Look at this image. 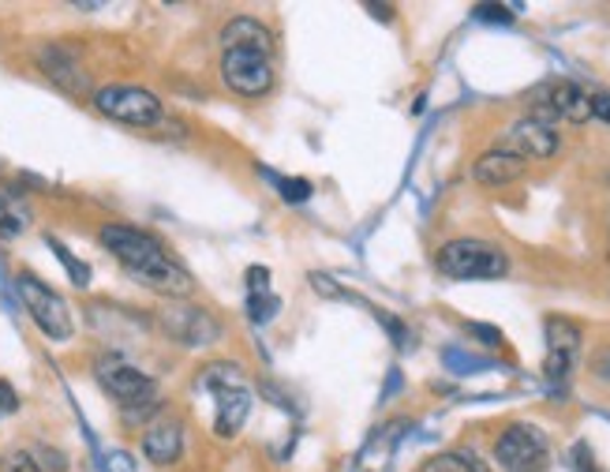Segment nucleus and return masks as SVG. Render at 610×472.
Masks as SVG:
<instances>
[{
    "instance_id": "f257e3e1",
    "label": "nucleus",
    "mask_w": 610,
    "mask_h": 472,
    "mask_svg": "<svg viewBox=\"0 0 610 472\" xmlns=\"http://www.w3.org/2000/svg\"><path fill=\"white\" fill-rule=\"evenodd\" d=\"M98 240H101V248L113 251V256L128 266V274L139 277L147 289H154L169 300H188L191 297V289H195L191 274L176 263L173 256H169L165 244H161L158 236L135 229V225L113 222V225H101Z\"/></svg>"
},
{
    "instance_id": "f03ea898",
    "label": "nucleus",
    "mask_w": 610,
    "mask_h": 472,
    "mask_svg": "<svg viewBox=\"0 0 610 472\" xmlns=\"http://www.w3.org/2000/svg\"><path fill=\"white\" fill-rule=\"evenodd\" d=\"M435 263L446 277H457V282L502 277L506 270H510V259H506L502 248H495V244H487V240H472V236L443 244L438 256H435Z\"/></svg>"
},
{
    "instance_id": "7ed1b4c3",
    "label": "nucleus",
    "mask_w": 610,
    "mask_h": 472,
    "mask_svg": "<svg viewBox=\"0 0 610 472\" xmlns=\"http://www.w3.org/2000/svg\"><path fill=\"white\" fill-rule=\"evenodd\" d=\"M528 105H532V113H528L532 121L550 124V128H555V121H570V124L592 121V95L570 79L539 83L528 95Z\"/></svg>"
},
{
    "instance_id": "20e7f679",
    "label": "nucleus",
    "mask_w": 610,
    "mask_h": 472,
    "mask_svg": "<svg viewBox=\"0 0 610 472\" xmlns=\"http://www.w3.org/2000/svg\"><path fill=\"white\" fill-rule=\"evenodd\" d=\"M15 289H20V300L27 303L34 326H38L46 337H53V341H67L75 331L72 323V308H67V300L61 293H53L46 282H38L34 274H20L15 277Z\"/></svg>"
},
{
    "instance_id": "39448f33",
    "label": "nucleus",
    "mask_w": 610,
    "mask_h": 472,
    "mask_svg": "<svg viewBox=\"0 0 610 472\" xmlns=\"http://www.w3.org/2000/svg\"><path fill=\"white\" fill-rule=\"evenodd\" d=\"M95 105L109 121L132 124V128H150V124H158L161 116H165L158 95H150V90H142V87H124V83L101 87L95 95Z\"/></svg>"
},
{
    "instance_id": "423d86ee",
    "label": "nucleus",
    "mask_w": 610,
    "mask_h": 472,
    "mask_svg": "<svg viewBox=\"0 0 610 472\" xmlns=\"http://www.w3.org/2000/svg\"><path fill=\"white\" fill-rule=\"evenodd\" d=\"M495 461L506 472H544L550 461L547 435L532 424H510L495 443Z\"/></svg>"
},
{
    "instance_id": "0eeeda50",
    "label": "nucleus",
    "mask_w": 610,
    "mask_h": 472,
    "mask_svg": "<svg viewBox=\"0 0 610 472\" xmlns=\"http://www.w3.org/2000/svg\"><path fill=\"white\" fill-rule=\"evenodd\" d=\"M158 323L184 349H207V345H214L222 337V326H217V319L207 308H195V303L184 300H169L161 308Z\"/></svg>"
},
{
    "instance_id": "6e6552de",
    "label": "nucleus",
    "mask_w": 610,
    "mask_h": 472,
    "mask_svg": "<svg viewBox=\"0 0 610 472\" xmlns=\"http://www.w3.org/2000/svg\"><path fill=\"white\" fill-rule=\"evenodd\" d=\"M222 79L228 90H236V95L259 98L274 87V64H270L266 53H256V49H225Z\"/></svg>"
},
{
    "instance_id": "1a4fd4ad",
    "label": "nucleus",
    "mask_w": 610,
    "mask_h": 472,
    "mask_svg": "<svg viewBox=\"0 0 610 472\" xmlns=\"http://www.w3.org/2000/svg\"><path fill=\"white\" fill-rule=\"evenodd\" d=\"M98 383L105 386V390L113 394L124 409H135V405H147V409H150V405H154V394H158L154 378L142 375L139 368H132L128 360H121V357L101 360V364H98Z\"/></svg>"
},
{
    "instance_id": "9d476101",
    "label": "nucleus",
    "mask_w": 610,
    "mask_h": 472,
    "mask_svg": "<svg viewBox=\"0 0 610 472\" xmlns=\"http://www.w3.org/2000/svg\"><path fill=\"white\" fill-rule=\"evenodd\" d=\"M510 147L506 150H513L516 158H555L558 154V132L550 128V124H539V121H532V116H524V121H516L513 128H510Z\"/></svg>"
},
{
    "instance_id": "9b49d317",
    "label": "nucleus",
    "mask_w": 610,
    "mask_h": 472,
    "mask_svg": "<svg viewBox=\"0 0 610 472\" xmlns=\"http://www.w3.org/2000/svg\"><path fill=\"white\" fill-rule=\"evenodd\" d=\"M524 169H528L524 158H516L513 150L498 147V150H487L483 158H476L472 176H476V184H483V188H506V184L521 181Z\"/></svg>"
},
{
    "instance_id": "f8f14e48",
    "label": "nucleus",
    "mask_w": 610,
    "mask_h": 472,
    "mask_svg": "<svg viewBox=\"0 0 610 472\" xmlns=\"http://www.w3.org/2000/svg\"><path fill=\"white\" fill-rule=\"evenodd\" d=\"M214 398H217L214 432L222 438L236 435L244 427V420H248V412H251V394L244 390V383H236V386H217Z\"/></svg>"
},
{
    "instance_id": "ddd939ff",
    "label": "nucleus",
    "mask_w": 610,
    "mask_h": 472,
    "mask_svg": "<svg viewBox=\"0 0 610 472\" xmlns=\"http://www.w3.org/2000/svg\"><path fill=\"white\" fill-rule=\"evenodd\" d=\"M184 450V427L176 424V420H158V424L147 427V435H142V454H147V461H154V465H173L176 458H180Z\"/></svg>"
},
{
    "instance_id": "4468645a",
    "label": "nucleus",
    "mask_w": 610,
    "mask_h": 472,
    "mask_svg": "<svg viewBox=\"0 0 610 472\" xmlns=\"http://www.w3.org/2000/svg\"><path fill=\"white\" fill-rule=\"evenodd\" d=\"M222 46L225 49H256V53L270 57V49H274V34L262 27L256 15H236V20L225 23Z\"/></svg>"
},
{
    "instance_id": "2eb2a0df",
    "label": "nucleus",
    "mask_w": 610,
    "mask_h": 472,
    "mask_svg": "<svg viewBox=\"0 0 610 472\" xmlns=\"http://www.w3.org/2000/svg\"><path fill=\"white\" fill-rule=\"evenodd\" d=\"M544 334H547V349L558 352V357L573 360V352L581 349V326L570 323V319H562V315H550L544 323Z\"/></svg>"
},
{
    "instance_id": "dca6fc26",
    "label": "nucleus",
    "mask_w": 610,
    "mask_h": 472,
    "mask_svg": "<svg viewBox=\"0 0 610 472\" xmlns=\"http://www.w3.org/2000/svg\"><path fill=\"white\" fill-rule=\"evenodd\" d=\"M423 472H487V465L472 454H438L423 465Z\"/></svg>"
},
{
    "instance_id": "f3484780",
    "label": "nucleus",
    "mask_w": 610,
    "mask_h": 472,
    "mask_svg": "<svg viewBox=\"0 0 610 472\" xmlns=\"http://www.w3.org/2000/svg\"><path fill=\"white\" fill-rule=\"evenodd\" d=\"M23 222H27V214L15 207V199L8 196V191H0V236L23 233Z\"/></svg>"
},
{
    "instance_id": "a211bd4d",
    "label": "nucleus",
    "mask_w": 610,
    "mask_h": 472,
    "mask_svg": "<svg viewBox=\"0 0 610 472\" xmlns=\"http://www.w3.org/2000/svg\"><path fill=\"white\" fill-rule=\"evenodd\" d=\"M277 297H270V293H251V300H248V311H251V319L256 323H270V319L277 315Z\"/></svg>"
},
{
    "instance_id": "6ab92c4d",
    "label": "nucleus",
    "mask_w": 610,
    "mask_h": 472,
    "mask_svg": "<svg viewBox=\"0 0 610 472\" xmlns=\"http://www.w3.org/2000/svg\"><path fill=\"white\" fill-rule=\"evenodd\" d=\"M0 472H41V465L27 450H8L4 458H0Z\"/></svg>"
},
{
    "instance_id": "aec40b11",
    "label": "nucleus",
    "mask_w": 610,
    "mask_h": 472,
    "mask_svg": "<svg viewBox=\"0 0 610 472\" xmlns=\"http://www.w3.org/2000/svg\"><path fill=\"white\" fill-rule=\"evenodd\" d=\"M49 244H53V248H57V256H61V263H64L67 270H72L75 285H87L90 270H87V266H83V263H75V259H72V251H64V248H61V244H57V240H49Z\"/></svg>"
},
{
    "instance_id": "412c9836",
    "label": "nucleus",
    "mask_w": 610,
    "mask_h": 472,
    "mask_svg": "<svg viewBox=\"0 0 610 472\" xmlns=\"http://www.w3.org/2000/svg\"><path fill=\"white\" fill-rule=\"evenodd\" d=\"M476 20H487V23H510L513 12L506 4H476Z\"/></svg>"
},
{
    "instance_id": "4be33fe9",
    "label": "nucleus",
    "mask_w": 610,
    "mask_h": 472,
    "mask_svg": "<svg viewBox=\"0 0 610 472\" xmlns=\"http://www.w3.org/2000/svg\"><path fill=\"white\" fill-rule=\"evenodd\" d=\"M547 378L550 383H558V378L570 375V357H558V352H547Z\"/></svg>"
},
{
    "instance_id": "5701e85b",
    "label": "nucleus",
    "mask_w": 610,
    "mask_h": 472,
    "mask_svg": "<svg viewBox=\"0 0 610 472\" xmlns=\"http://www.w3.org/2000/svg\"><path fill=\"white\" fill-rule=\"evenodd\" d=\"M248 289L251 293H270V270L266 266H251L248 270Z\"/></svg>"
},
{
    "instance_id": "b1692460",
    "label": "nucleus",
    "mask_w": 610,
    "mask_h": 472,
    "mask_svg": "<svg viewBox=\"0 0 610 472\" xmlns=\"http://www.w3.org/2000/svg\"><path fill=\"white\" fill-rule=\"evenodd\" d=\"M282 191H285V199L300 202V199H308L311 184H308V181H285V184H282Z\"/></svg>"
},
{
    "instance_id": "393cba45",
    "label": "nucleus",
    "mask_w": 610,
    "mask_h": 472,
    "mask_svg": "<svg viewBox=\"0 0 610 472\" xmlns=\"http://www.w3.org/2000/svg\"><path fill=\"white\" fill-rule=\"evenodd\" d=\"M592 371H596V378H599V383H607V386H610V349L599 352V357H596V364H592Z\"/></svg>"
},
{
    "instance_id": "a878e982",
    "label": "nucleus",
    "mask_w": 610,
    "mask_h": 472,
    "mask_svg": "<svg viewBox=\"0 0 610 472\" xmlns=\"http://www.w3.org/2000/svg\"><path fill=\"white\" fill-rule=\"evenodd\" d=\"M592 116H603L610 124V95H592Z\"/></svg>"
},
{
    "instance_id": "bb28decb",
    "label": "nucleus",
    "mask_w": 610,
    "mask_h": 472,
    "mask_svg": "<svg viewBox=\"0 0 610 472\" xmlns=\"http://www.w3.org/2000/svg\"><path fill=\"white\" fill-rule=\"evenodd\" d=\"M15 409V390L8 383H0V417H4V412H12Z\"/></svg>"
},
{
    "instance_id": "cd10ccee",
    "label": "nucleus",
    "mask_w": 610,
    "mask_h": 472,
    "mask_svg": "<svg viewBox=\"0 0 610 472\" xmlns=\"http://www.w3.org/2000/svg\"><path fill=\"white\" fill-rule=\"evenodd\" d=\"M311 285H315V293H326V297H341V293L334 289V282L322 277V274H311Z\"/></svg>"
}]
</instances>
